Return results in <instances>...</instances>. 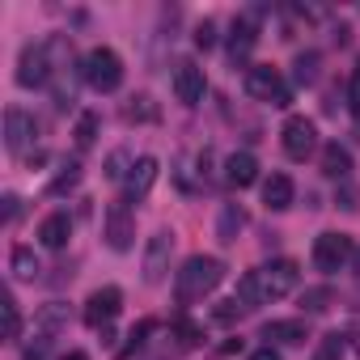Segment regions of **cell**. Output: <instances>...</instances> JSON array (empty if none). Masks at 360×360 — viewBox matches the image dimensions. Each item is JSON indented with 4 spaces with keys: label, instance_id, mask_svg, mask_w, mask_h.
<instances>
[{
    "label": "cell",
    "instance_id": "obj_1",
    "mask_svg": "<svg viewBox=\"0 0 360 360\" xmlns=\"http://www.w3.org/2000/svg\"><path fill=\"white\" fill-rule=\"evenodd\" d=\"M225 280V263L212 255H191L183 263V271L174 276V292L178 301H204L208 292H217V284Z\"/></svg>",
    "mask_w": 360,
    "mask_h": 360
},
{
    "label": "cell",
    "instance_id": "obj_2",
    "mask_svg": "<svg viewBox=\"0 0 360 360\" xmlns=\"http://www.w3.org/2000/svg\"><path fill=\"white\" fill-rule=\"evenodd\" d=\"M81 77H85L89 89H98V94H115V89L123 85V60H119V51H110V47H94V51L81 60Z\"/></svg>",
    "mask_w": 360,
    "mask_h": 360
},
{
    "label": "cell",
    "instance_id": "obj_3",
    "mask_svg": "<svg viewBox=\"0 0 360 360\" xmlns=\"http://www.w3.org/2000/svg\"><path fill=\"white\" fill-rule=\"evenodd\" d=\"M255 284H259V301H280L301 284V267L292 259H271L267 267L255 271Z\"/></svg>",
    "mask_w": 360,
    "mask_h": 360
},
{
    "label": "cell",
    "instance_id": "obj_4",
    "mask_svg": "<svg viewBox=\"0 0 360 360\" xmlns=\"http://www.w3.org/2000/svg\"><path fill=\"white\" fill-rule=\"evenodd\" d=\"M246 94L259 98V102H271V106H288V102H292V89L284 85L280 68H271V64L246 68Z\"/></svg>",
    "mask_w": 360,
    "mask_h": 360
},
{
    "label": "cell",
    "instance_id": "obj_5",
    "mask_svg": "<svg viewBox=\"0 0 360 360\" xmlns=\"http://www.w3.org/2000/svg\"><path fill=\"white\" fill-rule=\"evenodd\" d=\"M352 255H356V246H352V238L347 233H318L314 238V267L318 271H343L347 263H352Z\"/></svg>",
    "mask_w": 360,
    "mask_h": 360
},
{
    "label": "cell",
    "instance_id": "obj_6",
    "mask_svg": "<svg viewBox=\"0 0 360 360\" xmlns=\"http://www.w3.org/2000/svg\"><path fill=\"white\" fill-rule=\"evenodd\" d=\"M51 72H56V64H51V43H34V47L22 51V60H18V85H22V89L47 85Z\"/></svg>",
    "mask_w": 360,
    "mask_h": 360
},
{
    "label": "cell",
    "instance_id": "obj_7",
    "mask_svg": "<svg viewBox=\"0 0 360 360\" xmlns=\"http://www.w3.org/2000/svg\"><path fill=\"white\" fill-rule=\"evenodd\" d=\"M102 238H106V246L110 250H131V242H136V217H131V208H127V200H119V204H110L106 208V221H102Z\"/></svg>",
    "mask_w": 360,
    "mask_h": 360
},
{
    "label": "cell",
    "instance_id": "obj_8",
    "mask_svg": "<svg viewBox=\"0 0 360 360\" xmlns=\"http://www.w3.org/2000/svg\"><path fill=\"white\" fill-rule=\"evenodd\" d=\"M34 140H39V123H34V115H26L22 106H9V110H5V148H9L13 157H22Z\"/></svg>",
    "mask_w": 360,
    "mask_h": 360
},
{
    "label": "cell",
    "instance_id": "obj_9",
    "mask_svg": "<svg viewBox=\"0 0 360 360\" xmlns=\"http://www.w3.org/2000/svg\"><path fill=\"white\" fill-rule=\"evenodd\" d=\"M280 140H284V153H288L292 161H305V157L318 148V127H314V119H305V115H292V119L284 123Z\"/></svg>",
    "mask_w": 360,
    "mask_h": 360
},
{
    "label": "cell",
    "instance_id": "obj_10",
    "mask_svg": "<svg viewBox=\"0 0 360 360\" xmlns=\"http://www.w3.org/2000/svg\"><path fill=\"white\" fill-rule=\"evenodd\" d=\"M204 94H208V77H204V68L191 64V60H183V64L174 68V98L183 102V106H200Z\"/></svg>",
    "mask_w": 360,
    "mask_h": 360
},
{
    "label": "cell",
    "instance_id": "obj_11",
    "mask_svg": "<svg viewBox=\"0 0 360 360\" xmlns=\"http://www.w3.org/2000/svg\"><path fill=\"white\" fill-rule=\"evenodd\" d=\"M169 255H174V233H169V229L153 233L148 246H144V280H148V284H161V280H165Z\"/></svg>",
    "mask_w": 360,
    "mask_h": 360
},
{
    "label": "cell",
    "instance_id": "obj_12",
    "mask_svg": "<svg viewBox=\"0 0 360 360\" xmlns=\"http://www.w3.org/2000/svg\"><path fill=\"white\" fill-rule=\"evenodd\" d=\"M119 309H123V292H119L115 284L94 288L89 301H85V322H89V326H110V322L119 318Z\"/></svg>",
    "mask_w": 360,
    "mask_h": 360
},
{
    "label": "cell",
    "instance_id": "obj_13",
    "mask_svg": "<svg viewBox=\"0 0 360 360\" xmlns=\"http://www.w3.org/2000/svg\"><path fill=\"white\" fill-rule=\"evenodd\" d=\"M225 183L229 187H238V191H246V187H255L259 183V161H255V153H229L225 157Z\"/></svg>",
    "mask_w": 360,
    "mask_h": 360
},
{
    "label": "cell",
    "instance_id": "obj_14",
    "mask_svg": "<svg viewBox=\"0 0 360 360\" xmlns=\"http://www.w3.org/2000/svg\"><path fill=\"white\" fill-rule=\"evenodd\" d=\"M153 183H157V161H153V157H136V165H131V174L123 178V200H127V204H136V200H144Z\"/></svg>",
    "mask_w": 360,
    "mask_h": 360
},
{
    "label": "cell",
    "instance_id": "obj_15",
    "mask_svg": "<svg viewBox=\"0 0 360 360\" xmlns=\"http://www.w3.org/2000/svg\"><path fill=\"white\" fill-rule=\"evenodd\" d=\"M255 43H259V26H255L250 13H242V18L233 22V34H229V60L242 64V60L255 51Z\"/></svg>",
    "mask_w": 360,
    "mask_h": 360
},
{
    "label": "cell",
    "instance_id": "obj_16",
    "mask_svg": "<svg viewBox=\"0 0 360 360\" xmlns=\"http://www.w3.org/2000/svg\"><path fill=\"white\" fill-rule=\"evenodd\" d=\"M292 195H297V187H292V178H288V174H271L267 183H263V204H267L271 212L292 208Z\"/></svg>",
    "mask_w": 360,
    "mask_h": 360
},
{
    "label": "cell",
    "instance_id": "obj_17",
    "mask_svg": "<svg viewBox=\"0 0 360 360\" xmlns=\"http://www.w3.org/2000/svg\"><path fill=\"white\" fill-rule=\"evenodd\" d=\"M68 238H72V221H68V212H51V217L39 225V242H43L47 250H64Z\"/></svg>",
    "mask_w": 360,
    "mask_h": 360
},
{
    "label": "cell",
    "instance_id": "obj_18",
    "mask_svg": "<svg viewBox=\"0 0 360 360\" xmlns=\"http://www.w3.org/2000/svg\"><path fill=\"white\" fill-rule=\"evenodd\" d=\"M263 339L267 343H305L309 339V326L301 318H276V322L263 326Z\"/></svg>",
    "mask_w": 360,
    "mask_h": 360
},
{
    "label": "cell",
    "instance_id": "obj_19",
    "mask_svg": "<svg viewBox=\"0 0 360 360\" xmlns=\"http://www.w3.org/2000/svg\"><path fill=\"white\" fill-rule=\"evenodd\" d=\"M322 174L326 178H347L352 174V153L343 144H326L322 148Z\"/></svg>",
    "mask_w": 360,
    "mask_h": 360
},
{
    "label": "cell",
    "instance_id": "obj_20",
    "mask_svg": "<svg viewBox=\"0 0 360 360\" xmlns=\"http://www.w3.org/2000/svg\"><path fill=\"white\" fill-rule=\"evenodd\" d=\"M9 267H13V276L18 280H39V255L30 250V246H13V259H9Z\"/></svg>",
    "mask_w": 360,
    "mask_h": 360
},
{
    "label": "cell",
    "instance_id": "obj_21",
    "mask_svg": "<svg viewBox=\"0 0 360 360\" xmlns=\"http://www.w3.org/2000/svg\"><path fill=\"white\" fill-rule=\"evenodd\" d=\"M68 322V305H60V301H51V305H43V314L34 318V330L39 335H51L56 339V330Z\"/></svg>",
    "mask_w": 360,
    "mask_h": 360
},
{
    "label": "cell",
    "instance_id": "obj_22",
    "mask_svg": "<svg viewBox=\"0 0 360 360\" xmlns=\"http://www.w3.org/2000/svg\"><path fill=\"white\" fill-rule=\"evenodd\" d=\"M242 225H246V212H242L238 204H225V208H221V225H217L221 242H233V238L242 233Z\"/></svg>",
    "mask_w": 360,
    "mask_h": 360
},
{
    "label": "cell",
    "instance_id": "obj_23",
    "mask_svg": "<svg viewBox=\"0 0 360 360\" xmlns=\"http://www.w3.org/2000/svg\"><path fill=\"white\" fill-rule=\"evenodd\" d=\"M343 356H347V335H339V330L322 335L314 347V360H343Z\"/></svg>",
    "mask_w": 360,
    "mask_h": 360
},
{
    "label": "cell",
    "instance_id": "obj_24",
    "mask_svg": "<svg viewBox=\"0 0 360 360\" xmlns=\"http://www.w3.org/2000/svg\"><path fill=\"white\" fill-rule=\"evenodd\" d=\"M77 183H81V161H64L60 174L51 178V187H47V191H51V195H68Z\"/></svg>",
    "mask_w": 360,
    "mask_h": 360
},
{
    "label": "cell",
    "instance_id": "obj_25",
    "mask_svg": "<svg viewBox=\"0 0 360 360\" xmlns=\"http://www.w3.org/2000/svg\"><path fill=\"white\" fill-rule=\"evenodd\" d=\"M292 81L297 85H314L318 81V51H301L292 60Z\"/></svg>",
    "mask_w": 360,
    "mask_h": 360
},
{
    "label": "cell",
    "instance_id": "obj_26",
    "mask_svg": "<svg viewBox=\"0 0 360 360\" xmlns=\"http://www.w3.org/2000/svg\"><path fill=\"white\" fill-rule=\"evenodd\" d=\"M0 314H5V339L13 343V339L22 335V314H18V301H13V292H5V301H0Z\"/></svg>",
    "mask_w": 360,
    "mask_h": 360
},
{
    "label": "cell",
    "instance_id": "obj_27",
    "mask_svg": "<svg viewBox=\"0 0 360 360\" xmlns=\"http://www.w3.org/2000/svg\"><path fill=\"white\" fill-rule=\"evenodd\" d=\"M72 136H77V148H89V144L98 140V115L85 110V115L77 119V131H72Z\"/></svg>",
    "mask_w": 360,
    "mask_h": 360
},
{
    "label": "cell",
    "instance_id": "obj_28",
    "mask_svg": "<svg viewBox=\"0 0 360 360\" xmlns=\"http://www.w3.org/2000/svg\"><path fill=\"white\" fill-rule=\"evenodd\" d=\"M131 165H136V161H131V157H127V153L119 148V153H110V161H106V178H115V183H123V178L131 174Z\"/></svg>",
    "mask_w": 360,
    "mask_h": 360
},
{
    "label": "cell",
    "instance_id": "obj_29",
    "mask_svg": "<svg viewBox=\"0 0 360 360\" xmlns=\"http://www.w3.org/2000/svg\"><path fill=\"white\" fill-rule=\"evenodd\" d=\"M301 305H305V314H322L330 305V288H305L301 292Z\"/></svg>",
    "mask_w": 360,
    "mask_h": 360
},
{
    "label": "cell",
    "instance_id": "obj_30",
    "mask_svg": "<svg viewBox=\"0 0 360 360\" xmlns=\"http://www.w3.org/2000/svg\"><path fill=\"white\" fill-rule=\"evenodd\" d=\"M127 119H131V123H136V119H140V123L157 119V106H153V98H144V94H140V98H131V106H127Z\"/></svg>",
    "mask_w": 360,
    "mask_h": 360
},
{
    "label": "cell",
    "instance_id": "obj_31",
    "mask_svg": "<svg viewBox=\"0 0 360 360\" xmlns=\"http://www.w3.org/2000/svg\"><path fill=\"white\" fill-rule=\"evenodd\" d=\"M153 326H157L153 318H140V322L131 326V335H127V352H136V347H140V343H144V339L153 335Z\"/></svg>",
    "mask_w": 360,
    "mask_h": 360
},
{
    "label": "cell",
    "instance_id": "obj_32",
    "mask_svg": "<svg viewBox=\"0 0 360 360\" xmlns=\"http://www.w3.org/2000/svg\"><path fill=\"white\" fill-rule=\"evenodd\" d=\"M47 352H51V335H39V330H34V339L26 343V360H43Z\"/></svg>",
    "mask_w": 360,
    "mask_h": 360
},
{
    "label": "cell",
    "instance_id": "obj_33",
    "mask_svg": "<svg viewBox=\"0 0 360 360\" xmlns=\"http://www.w3.org/2000/svg\"><path fill=\"white\" fill-rule=\"evenodd\" d=\"M174 330L183 335V343H200V339H204V326H195L191 318H178V322H174Z\"/></svg>",
    "mask_w": 360,
    "mask_h": 360
},
{
    "label": "cell",
    "instance_id": "obj_34",
    "mask_svg": "<svg viewBox=\"0 0 360 360\" xmlns=\"http://www.w3.org/2000/svg\"><path fill=\"white\" fill-rule=\"evenodd\" d=\"M347 106L360 115V64L352 68V77H347Z\"/></svg>",
    "mask_w": 360,
    "mask_h": 360
},
{
    "label": "cell",
    "instance_id": "obj_35",
    "mask_svg": "<svg viewBox=\"0 0 360 360\" xmlns=\"http://www.w3.org/2000/svg\"><path fill=\"white\" fill-rule=\"evenodd\" d=\"M195 43H200V47H204V51H208V47H212V43H217V26H212V22H204V26H200V30H195Z\"/></svg>",
    "mask_w": 360,
    "mask_h": 360
},
{
    "label": "cell",
    "instance_id": "obj_36",
    "mask_svg": "<svg viewBox=\"0 0 360 360\" xmlns=\"http://www.w3.org/2000/svg\"><path fill=\"white\" fill-rule=\"evenodd\" d=\"M250 360H284V356H280L271 343H263V347H255V352H250Z\"/></svg>",
    "mask_w": 360,
    "mask_h": 360
},
{
    "label": "cell",
    "instance_id": "obj_37",
    "mask_svg": "<svg viewBox=\"0 0 360 360\" xmlns=\"http://www.w3.org/2000/svg\"><path fill=\"white\" fill-rule=\"evenodd\" d=\"M18 204H22L18 195H5V225H9V221H18Z\"/></svg>",
    "mask_w": 360,
    "mask_h": 360
},
{
    "label": "cell",
    "instance_id": "obj_38",
    "mask_svg": "<svg viewBox=\"0 0 360 360\" xmlns=\"http://www.w3.org/2000/svg\"><path fill=\"white\" fill-rule=\"evenodd\" d=\"M60 360H89L85 352H68V356H60Z\"/></svg>",
    "mask_w": 360,
    "mask_h": 360
},
{
    "label": "cell",
    "instance_id": "obj_39",
    "mask_svg": "<svg viewBox=\"0 0 360 360\" xmlns=\"http://www.w3.org/2000/svg\"><path fill=\"white\" fill-rule=\"evenodd\" d=\"M352 263H356V271H360V246H356V255H352Z\"/></svg>",
    "mask_w": 360,
    "mask_h": 360
},
{
    "label": "cell",
    "instance_id": "obj_40",
    "mask_svg": "<svg viewBox=\"0 0 360 360\" xmlns=\"http://www.w3.org/2000/svg\"><path fill=\"white\" fill-rule=\"evenodd\" d=\"M356 136H360V115H356Z\"/></svg>",
    "mask_w": 360,
    "mask_h": 360
}]
</instances>
